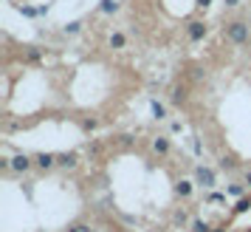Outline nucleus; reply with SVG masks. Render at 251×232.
<instances>
[{
  "label": "nucleus",
  "mask_w": 251,
  "mask_h": 232,
  "mask_svg": "<svg viewBox=\"0 0 251 232\" xmlns=\"http://www.w3.org/2000/svg\"><path fill=\"white\" fill-rule=\"evenodd\" d=\"M223 34H226L228 43H234V46H246L251 37V23L246 20H231V23L223 26Z\"/></svg>",
  "instance_id": "1"
},
{
  "label": "nucleus",
  "mask_w": 251,
  "mask_h": 232,
  "mask_svg": "<svg viewBox=\"0 0 251 232\" xmlns=\"http://www.w3.org/2000/svg\"><path fill=\"white\" fill-rule=\"evenodd\" d=\"M215 170H212V167H203V164H201V167H195V184H201L203 187V190H212V187H215Z\"/></svg>",
  "instance_id": "2"
},
{
  "label": "nucleus",
  "mask_w": 251,
  "mask_h": 232,
  "mask_svg": "<svg viewBox=\"0 0 251 232\" xmlns=\"http://www.w3.org/2000/svg\"><path fill=\"white\" fill-rule=\"evenodd\" d=\"M34 167V156H25V153H17V156H12V170L14 173H28Z\"/></svg>",
  "instance_id": "3"
},
{
  "label": "nucleus",
  "mask_w": 251,
  "mask_h": 232,
  "mask_svg": "<svg viewBox=\"0 0 251 232\" xmlns=\"http://www.w3.org/2000/svg\"><path fill=\"white\" fill-rule=\"evenodd\" d=\"M76 164H79V153H76V150L57 153V167H65V170H71V167H76Z\"/></svg>",
  "instance_id": "4"
},
{
  "label": "nucleus",
  "mask_w": 251,
  "mask_h": 232,
  "mask_svg": "<svg viewBox=\"0 0 251 232\" xmlns=\"http://www.w3.org/2000/svg\"><path fill=\"white\" fill-rule=\"evenodd\" d=\"M34 167H40V170H54V167H57V156H54V153H37Z\"/></svg>",
  "instance_id": "5"
},
{
  "label": "nucleus",
  "mask_w": 251,
  "mask_h": 232,
  "mask_svg": "<svg viewBox=\"0 0 251 232\" xmlns=\"http://www.w3.org/2000/svg\"><path fill=\"white\" fill-rule=\"evenodd\" d=\"M186 99H189V91H186V85H172L170 102H172V105H186Z\"/></svg>",
  "instance_id": "6"
},
{
  "label": "nucleus",
  "mask_w": 251,
  "mask_h": 232,
  "mask_svg": "<svg viewBox=\"0 0 251 232\" xmlns=\"http://www.w3.org/2000/svg\"><path fill=\"white\" fill-rule=\"evenodd\" d=\"M186 34H189V40H203L206 37V23H201V20H192V23L186 26Z\"/></svg>",
  "instance_id": "7"
},
{
  "label": "nucleus",
  "mask_w": 251,
  "mask_h": 232,
  "mask_svg": "<svg viewBox=\"0 0 251 232\" xmlns=\"http://www.w3.org/2000/svg\"><path fill=\"white\" fill-rule=\"evenodd\" d=\"M152 150L158 153V156H167V153H170V139H167V136H155V139H152Z\"/></svg>",
  "instance_id": "8"
},
{
  "label": "nucleus",
  "mask_w": 251,
  "mask_h": 232,
  "mask_svg": "<svg viewBox=\"0 0 251 232\" xmlns=\"http://www.w3.org/2000/svg\"><path fill=\"white\" fill-rule=\"evenodd\" d=\"M226 193H228V196H234V198H246V193H249V184H246V181H243V184H240V181H234V184L226 187Z\"/></svg>",
  "instance_id": "9"
},
{
  "label": "nucleus",
  "mask_w": 251,
  "mask_h": 232,
  "mask_svg": "<svg viewBox=\"0 0 251 232\" xmlns=\"http://www.w3.org/2000/svg\"><path fill=\"white\" fill-rule=\"evenodd\" d=\"M175 196L189 198L192 196V181H178V184H175Z\"/></svg>",
  "instance_id": "10"
},
{
  "label": "nucleus",
  "mask_w": 251,
  "mask_h": 232,
  "mask_svg": "<svg viewBox=\"0 0 251 232\" xmlns=\"http://www.w3.org/2000/svg\"><path fill=\"white\" fill-rule=\"evenodd\" d=\"M150 111H152L155 119H167V108H164V102H158V99H152V102H150Z\"/></svg>",
  "instance_id": "11"
},
{
  "label": "nucleus",
  "mask_w": 251,
  "mask_h": 232,
  "mask_svg": "<svg viewBox=\"0 0 251 232\" xmlns=\"http://www.w3.org/2000/svg\"><path fill=\"white\" fill-rule=\"evenodd\" d=\"M249 209H251V196L240 198L237 204H234V209H231V215H243V212H249Z\"/></svg>",
  "instance_id": "12"
},
{
  "label": "nucleus",
  "mask_w": 251,
  "mask_h": 232,
  "mask_svg": "<svg viewBox=\"0 0 251 232\" xmlns=\"http://www.w3.org/2000/svg\"><path fill=\"white\" fill-rule=\"evenodd\" d=\"M215 227L209 224V221H203V218H195L192 221V232H212Z\"/></svg>",
  "instance_id": "13"
},
{
  "label": "nucleus",
  "mask_w": 251,
  "mask_h": 232,
  "mask_svg": "<svg viewBox=\"0 0 251 232\" xmlns=\"http://www.w3.org/2000/svg\"><path fill=\"white\" fill-rule=\"evenodd\" d=\"M186 221H189V215H186V209H183V207L172 212V224H175V227H183Z\"/></svg>",
  "instance_id": "14"
},
{
  "label": "nucleus",
  "mask_w": 251,
  "mask_h": 232,
  "mask_svg": "<svg viewBox=\"0 0 251 232\" xmlns=\"http://www.w3.org/2000/svg\"><path fill=\"white\" fill-rule=\"evenodd\" d=\"M99 12H102V14H113V12H119V3H116V0H102Z\"/></svg>",
  "instance_id": "15"
},
{
  "label": "nucleus",
  "mask_w": 251,
  "mask_h": 232,
  "mask_svg": "<svg viewBox=\"0 0 251 232\" xmlns=\"http://www.w3.org/2000/svg\"><path fill=\"white\" fill-rule=\"evenodd\" d=\"M40 57H43V51H40V48H34V46H31V48L23 54L25 62H40Z\"/></svg>",
  "instance_id": "16"
},
{
  "label": "nucleus",
  "mask_w": 251,
  "mask_h": 232,
  "mask_svg": "<svg viewBox=\"0 0 251 232\" xmlns=\"http://www.w3.org/2000/svg\"><path fill=\"white\" fill-rule=\"evenodd\" d=\"M125 34L122 31H116V34H110V48H125Z\"/></svg>",
  "instance_id": "17"
},
{
  "label": "nucleus",
  "mask_w": 251,
  "mask_h": 232,
  "mask_svg": "<svg viewBox=\"0 0 251 232\" xmlns=\"http://www.w3.org/2000/svg\"><path fill=\"white\" fill-rule=\"evenodd\" d=\"M68 232H91V224H85V221H76V224H71Z\"/></svg>",
  "instance_id": "18"
},
{
  "label": "nucleus",
  "mask_w": 251,
  "mask_h": 232,
  "mask_svg": "<svg viewBox=\"0 0 251 232\" xmlns=\"http://www.w3.org/2000/svg\"><path fill=\"white\" fill-rule=\"evenodd\" d=\"M79 29H82V23H79V20H74V23H68V26H65V34H76Z\"/></svg>",
  "instance_id": "19"
},
{
  "label": "nucleus",
  "mask_w": 251,
  "mask_h": 232,
  "mask_svg": "<svg viewBox=\"0 0 251 232\" xmlns=\"http://www.w3.org/2000/svg\"><path fill=\"white\" fill-rule=\"evenodd\" d=\"M96 125H99L96 119H82V130H96Z\"/></svg>",
  "instance_id": "20"
},
{
  "label": "nucleus",
  "mask_w": 251,
  "mask_h": 232,
  "mask_svg": "<svg viewBox=\"0 0 251 232\" xmlns=\"http://www.w3.org/2000/svg\"><path fill=\"white\" fill-rule=\"evenodd\" d=\"M206 201H209V204H220V201H226V196H223V193H212Z\"/></svg>",
  "instance_id": "21"
},
{
  "label": "nucleus",
  "mask_w": 251,
  "mask_h": 232,
  "mask_svg": "<svg viewBox=\"0 0 251 232\" xmlns=\"http://www.w3.org/2000/svg\"><path fill=\"white\" fill-rule=\"evenodd\" d=\"M220 167H223V170H234L237 164H234V159H220Z\"/></svg>",
  "instance_id": "22"
},
{
  "label": "nucleus",
  "mask_w": 251,
  "mask_h": 232,
  "mask_svg": "<svg viewBox=\"0 0 251 232\" xmlns=\"http://www.w3.org/2000/svg\"><path fill=\"white\" fill-rule=\"evenodd\" d=\"M243 181H246V184H249V190H251V164L243 170Z\"/></svg>",
  "instance_id": "23"
},
{
  "label": "nucleus",
  "mask_w": 251,
  "mask_h": 232,
  "mask_svg": "<svg viewBox=\"0 0 251 232\" xmlns=\"http://www.w3.org/2000/svg\"><path fill=\"white\" fill-rule=\"evenodd\" d=\"M209 3H212V0H198V9H203V12H206V9H209Z\"/></svg>",
  "instance_id": "24"
},
{
  "label": "nucleus",
  "mask_w": 251,
  "mask_h": 232,
  "mask_svg": "<svg viewBox=\"0 0 251 232\" xmlns=\"http://www.w3.org/2000/svg\"><path fill=\"white\" fill-rule=\"evenodd\" d=\"M234 6H240V0H226V9H234Z\"/></svg>",
  "instance_id": "25"
},
{
  "label": "nucleus",
  "mask_w": 251,
  "mask_h": 232,
  "mask_svg": "<svg viewBox=\"0 0 251 232\" xmlns=\"http://www.w3.org/2000/svg\"><path fill=\"white\" fill-rule=\"evenodd\" d=\"M212 232H228V230H226V227H215Z\"/></svg>",
  "instance_id": "26"
},
{
  "label": "nucleus",
  "mask_w": 251,
  "mask_h": 232,
  "mask_svg": "<svg viewBox=\"0 0 251 232\" xmlns=\"http://www.w3.org/2000/svg\"><path fill=\"white\" fill-rule=\"evenodd\" d=\"M249 23H251V17H249Z\"/></svg>",
  "instance_id": "27"
}]
</instances>
